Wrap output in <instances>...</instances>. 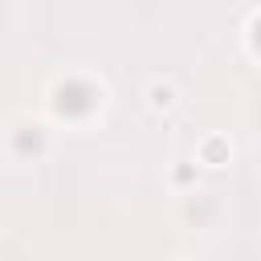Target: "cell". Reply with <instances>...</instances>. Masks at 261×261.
<instances>
[{
  "mask_svg": "<svg viewBox=\"0 0 261 261\" xmlns=\"http://www.w3.org/2000/svg\"><path fill=\"white\" fill-rule=\"evenodd\" d=\"M253 41H257V49H261V20H257V29H253Z\"/></svg>",
  "mask_w": 261,
  "mask_h": 261,
  "instance_id": "6da1fadb",
  "label": "cell"
}]
</instances>
